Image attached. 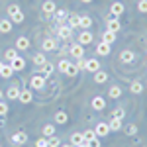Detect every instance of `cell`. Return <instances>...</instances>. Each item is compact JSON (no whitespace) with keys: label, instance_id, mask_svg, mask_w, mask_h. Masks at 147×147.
Here are the masks:
<instances>
[{"label":"cell","instance_id":"1","mask_svg":"<svg viewBox=\"0 0 147 147\" xmlns=\"http://www.w3.org/2000/svg\"><path fill=\"white\" fill-rule=\"evenodd\" d=\"M30 84H32V88H35V90H41L45 86V77L43 75H34L32 80H30Z\"/></svg>","mask_w":147,"mask_h":147},{"label":"cell","instance_id":"2","mask_svg":"<svg viewBox=\"0 0 147 147\" xmlns=\"http://www.w3.org/2000/svg\"><path fill=\"white\" fill-rule=\"evenodd\" d=\"M57 35H59L61 39H69V37L73 35V28H71V26H65V24H61V26L57 28Z\"/></svg>","mask_w":147,"mask_h":147},{"label":"cell","instance_id":"3","mask_svg":"<svg viewBox=\"0 0 147 147\" xmlns=\"http://www.w3.org/2000/svg\"><path fill=\"white\" fill-rule=\"evenodd\" d=\"M94 134H96V137H106L110 134V127H108V124L100 122V124H96V127H94Z\"/></svg>","mask_w":147,"mask_h":147},{"label":"cell","instance_id":"4","mask_svg":"<svg viewBox=\"0 0 147 147\" xmlns=\"http://www.w3.org/2000/svg\"><path fill=\"white\" fill-rule=\"evenodd\" d=\"M41 10H43V14H47V16H53V14H55V2H53V0H45V2H43V6H41Z\"/></svg>","mask_w":147,"mask_h":147},{"label":"cell","instance_id":"5","mask_svg":"<svg viewBox=\"0 0 147 147\" xmlns=\"http://www.w3.org/2000/svg\"><path fill=\"white\" fill-rule=\"evenodd\" d=\"M79 43H80V45H88V43H92V34L88 32V30L80 32V35H79Z\"/></svg>","mask_w":147,"mask_h":147},{"label":"cell","instance_id":"6","mask_svg":"<svg viewBox=\"0 0 147 147\" xmlns=\"http://www.w3.org/2000/svg\"><path fill=\"white\" fill-rule=\"evenodd\" d=\"M18 100L22 102V104H30V102L34 100V94H32V90H20Z\"/></svg>","mask_w":147,"mask_h":147},{"label":"cell","instance_id":"7","mask_svg":"<svg viewBox=\"0 0 147 147\" xmlns=\"http://www.w3.org/2000/svg\"><path fill=\"white\" fill-rule=\"evenodd\" d=\"M69 53H71L73 57H77V59H80V57L84 55V49H82V45H80V43H75V45L69 49Z\"/></svg>","mask_w":147,"mask_h":147},{"label":"cell","instance_id":"8","mask_svg":"<svg viewBox=\"0 0 147 147\" xmlns=\"http://www.w3.org/2000/svg\"><path fill=\"white\" fill-rule=\"evenodd\" d=\"M134 59H136V55H134V51H129V49H125V51L120 53V61H122V63H131Z\"/></svg>","mask_w":147,"mask_h":147},{"label":"cell","instance_id":"9","mask_svg":"<svg viewBox=\"0 0 147 147\" xmlns=\"http://www.w3.org/2000/svg\"><path fill=\"white\" fill-rule=\"evenodd\" d=\"M10 67L14 69V71H22V69L26 67V59H22V57H16L14 61H10Z\"/></svg>","mask_w":147,"mask_h":147},{"label":"cell","instance_id":"10","mask_svg":"<svg viewBox=\"0 0 147 147\" xmlns=\"http://www.w3.org/2000/svg\"><path fill=\"white\" fill-rule=\"evenodd\" d=\"M26 139H28V136H26L24 131H18V134L12 136V143H14V145H22V143H26Z\"/></svg>","mask_w":147,"mask_h":147},{"label":"cell","instance_id":"11","mask_svg":"<svg viewBox=\"0 0 147 147\" xmlns=\"http://www.w3.org/2000/svg\"><path fill=\"white\" fill-rule=\"evenodd\" d=\"M55 20H57V24L61 26V24H65L67 22V18H69V14H67V10H55Z\"/></svg>","mask_w":147,"mask_h":147},{"label":"cell","instance_id":"12","mask_svg":"<svg viewBox=\"0 0 147 147\" xmlns=\"http://www.w3.org/2000/svg\"><path fill=\"white\" fill-rule=\"evenodd\" d=\"M110 12H112L114 18H116V16H122V14H124V4H122V2H114Z\"/></svg>","mask_w":147,"mask_h":147},{"label":"cell","instance_id":"13","mask_svg":"<svg viewBox=\"0 0 147 147\" xmlns=\"http://www.w3.org/2000/svg\"><path fill=\"white\" fill-rule=\"evenodd\" d=\"M102 41H104V43H108V45L114 43V41H116V32H108V30H106V32H102Z\"/></svg>","mask_w":147,"mask_h":147},{"label":"cell","instance_id":"14","mask_svg":"<svg viewBox=\"0 0 147 147\" xmlns=\"http://www.w3.org/2000/svg\"><path fill=\"white\" fill-rule=\"evenodd\" d=\"M92 108H94V110H104V108H106L104 98H102V96H94V98H92Z\"/></svg>","mask_w":147,"mask_h":147},{"label":"cell","instance_id":"15","mask_svg":"<svg viewBox=\"0 0 147 147\" xmlns=\"http://www.w3.org/2000/svg\"><path fill=\"white\" fill-rule=\"evenodd\" d=\"M108 32H120V20L118 18H108Z\"/></svg>","mask_w":147,"mask_h":147},{"label":"cell","instance_id":"16","mask_svg":"<svg viewBox=\"0 0 147 147\" xmlns=\"http://www.w3.org/2000/svg\"><path fill=\"white\" fill-rule=\"evenodd\" d=\"M86 71H90V73L100 71V63H98V59H88V61H86Z\"/></svg>","mask_w":147,"mask_h":147},{"label":"cell","instance_id":"17","mask_svg":"<svg viewBox=\"0 0 147 147\" xmlns=\"http://www.w3.org/2000/svg\"><path fill=\"white\" fill-rule=\"evenodd\" d=\"M55 47H57V41H55V39H51V37H47L45 41L41 43V49H43V51H53Z\"/></svg>","mask_w":147,"mask_h":147},{"label":"cell","instance_id":"18","mask_svg":"<svg viewBox=\"0 0 147 147\" xmlns=\"http://www.w3.org/2000/svg\"><path fill=\"white\" fill-rule=\"evenodd\" d=\"M12 73H14V69L10 67V63H4L2 65V71H0V77L2 79H8V77H12Z\"/></svg>","mask_w":147,"mask_h":147},{"label":"cell","instance_id":"19","mask_svg":"<svg viewBox=\"0 0 147 147\" xmlns=\"http://www.w3.org/2000/svg\"><path fill=\"white\" fill-rule=\"evenodd\" d=\"M96 53H98V55H108V53H110V45L104 43V41H100V43L96 45Z\"/></svg>","mask_w":147,"mask_h":147},{"label":"cell","instance_id":"20","mask_svg":"<svg viewBox=\"0 0 147 147\" xmlns=\"http://www.w3.org/2000/svg\"><path fill=\"white\" fill-rule=\"evenodd\" d=\"M16 47H18V49H22V51H26V49L30 47V39H28V37H18Z\"/></svg>","mask_w":147,"mask_h":147},{"label":"cell","instance_id":"21","mask_svg":"<svg viewBox=\"0 0 147 147\" xmlns=\"http://www.w3.org/2000/svg\"><path fill=\"white\" fill-rule=\"evenodd\" d=\"M106 80H108V75H106L104 71H96V73H94V82L102 84V82H106Z\"/></svg>","mask_w":147,"mask_h":147},{"label":"cell","instance_id":"22","mask_svg":"<svg viewBox=\"0 0 147 147\" xmlns=\"http://www.w3.org/2000/svg\"><path fill=\"white\" fill-rule=\"evenodd\" d=\"M108 127H110V131H120V129H122V120L112 118V122L108 124Z\"/></svg>","mask_w":147,"mask_h":147},{"label":"cell","instance_id":"23","mask_svg":"<svg viewBox=\"0 0 147 147\" xmlns=\"http://www.w3.org/2000/svg\"><path fill=\"white\" fill-rule=\"evenodd\" d=\"M0 32H2V34L12 32V22L10 20H0Z\"/></svg>","mask_w":147,"mask_h":147},{"label":"cell","instance_id":"24","mask_svg":"<svg viewBox=\"0 0 147 147\" xmlns=\"http://www.w3.org/2000/svg\"><path fill=\"white\" fill-rule=\"evenodd\" d=\"M6 96H8L10 100H16V98L20 96V88H18V86H10L8 92H6Z\"/></svg>","mask_w":147,"mask_h":147},{"label":"cell","instance_id":"25","mask_svg":"<svg viewBox=\"0 0 147 147\" xmlns=\"http://www.w3.org/2000/svg\"><path fill=\"white\" fill-rule=\"evenodd\" d=\"M79 71H80V69L77 67L75 63H69V67H67V73H65V75H69V77H77V75H79Z\"/></svg>","mask_w":147,"mask_h":147},{"label":"cell","instance_id":"26","mask_svg":"<svg viewBox=\"0 0 147 147\" xmlns=\"http://www.w3.org/2000/svg\"><path fill=\"white\" fill-rule=\"evenodd\" d=\"M79 26L82 28V30H88L92 26V20L88 18V16H80V22H79Z\"/></svg>","mask_w":147,"mask_h":147},{"label":"cell","instance_id":"27","mask_svg":"<svg viewBox=\"0 0 147 147\" xmlns=\"http://www.w3.org/2000/svg\"><path fill=\"white\" fill-rule=\"evenodd\" d=\"M79 22H80V16H69L67 18V26H71V28H79Z\"/></svg>","mask_w":147,"mask_h":147},{"label":"cell","instance_id":"28","mask_svg":"<svg viewBox=\"0 0 147 147\" xmlns=\"http://www.w3.org/2000/svg\"><path fill=\"white\" fill-rule=\"evenodd\" d=\"M71 141H73V147H77L80 145V143H84V137H82V134H73V137H71Z\"/></svg>","mask_w":147,"mask_h":147},{"label":"cell","instance_id":"29","mask_svg":"<svg viewBox=\"0 0 147 147\" xmlns=\"http://www.w3.org/2000/svg\"><path fill=\"white\" fill-rule=\"evenodd\" d=\"M67 120L69 118H67V114L63 112V110H59V112L55 114V122L57 124H67Z\"/></svg>","mask_w":147,"mask_h":147},{"label":"cell","instance_id":"30","mask_svg":"<svg viewBox=\"0 0 147 147\" xmlns=\"http://www.w3.org/2000/svg\"><path fill=\"white\" fill-rule=\"evenodd\" d=\"M129 88H131V92H134V94H141V90H143V84H141L139 80H136V82H131V86H129Z\"/></svg>","mask_w":147,"mask_h":147},{"label":"cell","instance_id":"31","mask_svg":"<svg viewBox=\"0 0 147 147\" xmlns=\"http://www.w3.org/2000/svg\"><path fill=\"white\" fill-rule=\"evenodd\" d=\"M10 22H14V24H22V22H24V14L18 10L16 14H12V16H10Z\"/></svg>","mask_w":147,"mask_h":147},{"label":"cell","instance_id":"32","mask_svg":"<svg viewBox=\"0 0 147 147\" xmlns=\"http://www.w3.org/2000/svg\"><path fill=\"white\" fill-rule=\"evenodd\" d=\"M34 63H35V65H39V67H41L43 63H47L45 55H43V53H35V57H34Z\"/></svg>","mask_w":147,"mask_h":147},{"label":"cell","instance_id":"33","mask_svg":"<svg viewBox=\"0 0 147 147\" xmlns=\"http://www.w3.org/2000/svg\"><path fill=\"white\" fill-rule=\"evenodd\" d=\"M4 57H6V61L10 63V61H14V59L18 57V53H16V49H8V51L4 53Z\"/></svg>","mask_w":147,"mask_h":147},{"label":"cell","instance_id":"34","mask_svg":"<svg viewBox=\"0 0 147 147\" xmlns=\"http://www.w3.org/2000/svg\"><path fill=\"white\" fill-rule=\"evenodd\" d=\"M82 137H84V141H92V139H96V134H94V129H86Z\"/></svg>","mask_w":147,"mask_h":147},{"label":"cell","instance_id":"35","mask_svg":"<svg viewBox=\"0 0 147 147\" xmlns=\"http://www.w3.org/2000/svg\"><path fill=\"white\" fill-rule=\"evenodd\" d=\"M108 94H110L112 98H120V94H122V88H120V86H112Z\"/></svg>","mask_w":147,"mask_h":147},{"label":"cell","instance_id":"36","mask_svg":"<svg viewBox=\"0 0 147 147\" xmlns=\"http://www.w3.org/2000/svg\"><path fill=\"white\" fill-rule=\"evenodd\" d=\"M41 67H43V77H47V75H51V73H53V65H51V63H43V65H41Z\"/></svg>","mask_w":147,"mask_h":147},{"label":"cell","instance_id":"37","mask_svg":"<svg viewBox=\"0 0 147 147\" xmlns=\"http://www.w3.org/2000/svg\"><path fill=\"white\" fill-rule=\"evenodd\" d=\"M43 134H45V136H53V134H55V125H51V124H47V125H43Z\"/></svg>","mask_w":147,"mask_h":147},{"label":"cell","instance_id":"38","mask_svg":"<svg viewBox=\"0 0 147 147\" xmlns=\"http://www.w3.org/2000/svg\"><path fill=\"white\" fill-rule=\"evenodd\" d=\"M67 67H69V61L67 59H61V61H59V71H61V73H67Z\"/></svg>","mask_w":147,"mask_h":147},{"label":"cell","instance_id":"39","mask_svg":"<svg viewBox=\"0 0 147 147\" xmlns=\"http://www.w3.org/2000/svg\"><path fill=\"white\" fill-rule=\"evenodd\" d=\"M47 145H49V147H57V145H59V139L51 136L49 139H47Z\"/></svg>","mask_w":147,"mask_h":147},{"label":"cell","instance_id":"40","mask_svg":"<svg viewBox=\"0 0 147 147\" xmlns=\"http://www.w3.org/2000/svg\"><path fill=\"white\" fill-rule=\"evenodd\" d=\"M137 8H139V12H143V14H145V12H147V0H139Z\"/></svg>","mask_w":147,"mask_h":147},{"label":"cell","instance_id":"41","mask_svg":"<svg viewBox=\"0 0 147 147\" xmlns=\"http://www.w3.org/2000/svg\"><path fill=\"white\" fill-rule=\"evenodd\" d=\"M124 116H125V112L122 110V108H118V110H114V118H118V120H122Z\"/></svg>","mask_w":147,"mask_h":147},{"label":"cell","instance_id":"42","mask_svg":"<svg viewBox=\"0 0 147 147\" xmlns=\"http://www.w3.org/2000/svg\"><path fill=\"white\" fill-rule=\"evenodd\" d=\"M35 147H49V145H47V139H43V137L37 139V141H35Z\"/></svg>","mask_w":147,"mask_h":147},{"label":"cell","instance_id":"43","mask_svg":"<svg viewBox=\"0 0 147 147\" xmlns=\"http://www.w3.org/2000/svg\"><path fill=\"white\" fill-rule=\"evenodd\" d=\"M75 65H77L79 69H86V59H82V57H80L79 63H75Z\"/></svg>","mask_w":147,"mask_h":147},{"label":"cell","instance_id":"44","mask_svg":"<svg viewBox=\"0 0 147 147\" xmlns=\"http://www.w3.org/2000/svg\"><path fill=\"white\" fill-rule=\"evenodd\" d=\"M18 10H20V8H18L16 4H10V6H8V14H10V16H12V14H16Z\"/></svg>","mask_w":147,"mask_h":147},{"label":"cell","instance_id":"45","mask_svg":"<svg viewBox=\"0 0 147 147\" xmlns=\"http://www.w3.org/2000/svg\"><path fill=\"white\" fill-rule=\"evenodd\" d=\"M137 134V125H129L127 127V136H136Z\"/></svg>","mask_w":147,"mask_h":147},{"label":"cell","instance_id":"46","mask_svg":"<svg viewBox=\"0 0 147 147\" xmlns=\"http://www.w3.org/2000/svg\"><path fill=\"white\" fill-rule=\"evenodd\" d=\"M6 112H8V106H6L4 102H0V116H4Z\"/></svg>","mask_w":147,"mask_h":147},{"label":"cell","instance_id":"47","mask_svg":"<svg viewBox=\"0 0 147 147\" xmlns=\"http://www.w3.org/2000/svg\"><path fill=\"white\" fill-rule=\"evenodd\" d=\"M88 143V147H100V141L98 139H92V141H86Z\"/></svg>","mask_w":147,"mask_h":147},{"label":"cell","instance_id":"48","mask_svg":"<svg viewBox=\"0 0 147 147\" xmlns=\"http://www.w3.org/2000/svg\"><path fill=\"white\" fill-rule=\"evenodd\" d=\"M77 147H88V143L84 141V143H80V145H77Z\"/></svg>","mask_w":147,"mask_h":147},{"label":"cell","instance_id":"49","mask_svg":"<svg viewBox=\"0 0 147 147\" xmlns=\"http://www.w3.org/2000/svg\"><path fill=\"white\" fill-rule=\"evenodd\" d=\"M2 65H4V63H2V61H0V71H2Z\"/></svg>","mask_w":147,"mask_h":147},{"label":"cell","instance_id":"50","mask_svg":"<svg viewBox=\"0 0 147 147\" xmlns=\"http://www.w3.org/2000/svg\"><path fill=\"white\" fill-rule=\"evenodd\" d=\"M82 2H92V0H82Z\"/></svg>","mask_w":147,"mask_h":147},{"label":"cell","instance_id":"51","mask_svg":"<svg viewBox=\"0 0 147 147\" xmlns=\"http://www.w3.org/2000/svg\"><path fill=\"white\" fill-rule=\"evenodd\" d=\"M63 147H73V145H63Z\"/></svg>","mask_w":147,"mask_h":147},{"label":"cell","instance_id":"52","mask_svg":"<svg viewBox=\"0 0 147 147\" xmlns=\"http://www.w3.org/2000/svg\"><path fill=\"white\" fill-rule=\"evenodd\" d=\"M0 96H2V90H0Z\"/></svg>","mask_w":147,"mask_h":147}]
</instances>
